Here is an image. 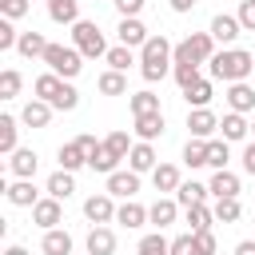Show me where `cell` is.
<instances>
[{
    "instance_id": "9c48e42d",
    "label": "cell",
    "mask_w": 255,
    "mask_h": 255,
    "mask_svg": "<svg viewBox=\"0 0 255 255\" xmlns=\"http://www.w3.org/2000/svg\"><path fill=\"white\" fill-rule=\"evenodd\" d=\"M36 167H40V159H36V151H32V147H16V151L8 155V171H12L16 179H32V175H36Z\"/></svg>"
},
{
    "instance_id": "bcb514c9",
    "label": "cell",
    "mask_w": 255,
    "mask_h": 255,
    "mask_svg": "<svg viewBox=\"0 0 255 255\" xmlns=\"http://www.w3.org/2000/svg\"><path fill=\"white\" fill-rule=\"evenodd\" d=\"M239 24H243V32H255V0H239Z\"/></svg>"
},
{
    "instance_id": "f1b7e54d",
    "label": "cell",
    "mask_w": 255,
    "mask_h": 255,
    "mask_svg": "<svg viewBox=\"0 0 255 255\" xmlns=\"http://www.w3.org/2000/svg\"><path fill=\"white\" fill-rule=\"evenodd\" d=\"M219 131H223V139L231 143V139H243V135L251 131V124H247V120H243L239 112H227V116L219 120Z\"/></svg>"
},
{
    "instance_id": "f907efd6",
    "label": "cell",
    "mask_w": 255,
    "mask_h": 255,
    "mask_svg": "<svg viewBox=\"0 0 255 255\" xmlns=\"http://www.w3.org/2000/svg\"><path fill=\"white\" fill-rule=\"evenodd\" d=\"M76 143H80V147H84L88 155H92V151L100 147V139H96V135H88V131H84V135H76Z\"/></svg>"
},
{
    "instance_id": "f6af8a7d",
    "label": "cell",
    "mask_w": 255,
    "mask_h": 255,
    "mask_svg": "<svg viewBox=\"0 0 255 255\" xmlns=\"http://www.w3.org/2000/svg\"><path fill=\"white\" fill-rule=\"evenodd\" d=\"M28 8H32L28 0H0V12H4V20H20Z\"/></svg>"
},
{
    "instance_id": "9f6ffc18",
    "label": "cell",
    "mask_w": 255,
    "mask_h": 255,
    "mask_svg": "<svg viewBox=\"0 0 255 255\" xmlns=\"http://www.w3.org/2000/svg\"><path fill=\"white\" fill-rule=\"evenodd\" d=\"M251 128H255V124H251Z\"/></svg>"
},
{
    "instance_id": "ffe728a7",
    "label": "cell",
    "mask_w": 255,
    "mask_h": 255,
    "mask_svg": "<svg viewBox=\"0 0 255 255\" xmlns=\"http://www.w3.org/2000/svg\"><path fill=\"white\" fill-rule=\"evenodd\" d=\"M88 255H116V235H112V227H92V231H88Z\"/></svg>"
},
{
    "instance_id": "2e32d148",
    "label": "cell",
    "mask_w": 255,
    "mask_h": 255,
    "mask_svg": "<svg viewBox=\"0 0 255 255\" xmlns=\"http://www.w3.org/2000/svg\"><path fill=\"white\" fill-rule=\"evenodd\" d=\"M4 195H8V203H12V207H36V203H40V199H36L32 179H16V183H8V187H4Z\"/></svg>"
},
{
    "instance_id": "603a6c76",
    "label": "cell",
    "mask_w": 255,
    "mask_h": 255,
    "mask_svg": "<svg viewBox=\"0 0 255 255\" xmlns=\"http://www.w3.org/2000/svg\"><path fill=\"white\" fill-rule=\"evenodd\" d=\"M48 16L56 24H80V0H48Z\"/></svg>"
},
{
    "instance_id": "e0dca14e",
    "label": "cell",
    "mask_w": 255,
    "mask_h": 255,
    "mask_svg": "<svg viewBox=\"0 0 255 255\" xmlns=\"http://www.w3.org/2000/svg\"><path fill=\"white\" fill-rule=\"evenodd\" d=\"M175 215H179V203H175V199H155V203L147 207V223H155L159 231H163V227H171V223H175Z\"/></svg>"
},
{
    "instance_id": "ac0fdd59",
    "label": "cell",
    "mask_w": 255,
    "mask_h": 255,
    "mask_svg": "<svg viewBox=\"0 0 255 255\" xmlns=\"http://www.w3.org/2000/svg\"><path fill=\"white\" fill-rule=\"evenodd\" d=\"M48 120H52V104H44V100H28L20 112V124H28V128H48Z\"/></svg>"
},
{
    "instance_id": "836d02e7",
    "label": "cell",
    "mask_w": 255,
    "mask_h": 255,
    "mask_svg": "<svg viewBox=\"0 0 255 255\" xmlns=\"http://www.w3.org/2000/svg\"><path fill=\"white\" fill-rule=\"evenodd\" d=\"M211 96H215L211 80H199V84H191V88L183 92V100H187L191 108H207V104H211Z\"/></svg>"
},
{
    "instance_id": "681fc988",
    "label": "cell",
    "mask_w": 255,
    "mask_h": 255,
    "mask_svg": "<svg viewBox=\"0 0 255 255\" xmlns=\"http://www.w3.org/2000/svg\"><path fill=\"white\" fill-rule=\"evenodd\" d=\"M195 251L199 255H215V235L211 231H195Z\"/></svg>"
},
{
    "instance_id": "83f0119b",
    "label": "cell",
    "mask_w": 255,
    "mask_h": 255,
    "mask_svg": "<svg viewBox=\"0 0 255 255\" xmlns=\"http://www.w3.org/2000/svg\"><path fill=\"white\" fill-rule=\"evenodd\" d=\"M40 251L44 255H72V235L68 231H44V243H40Z\"/></svg>"
},
{
    "instance_id": "d6a6232c",
    "label": "cell",
    "mask_w": 255,
    "mask_h": 255,
    "mask_svg": "<svg viewBox=\"0 0 255 255\" xmlns=\"http://www.w3.org/2000/svg\"><path fill=\"white\" fill-rule=\"evenodd\" d=\"M207 191H211V187H203V183L187 179V183H179V191H175V203H183V207H191V203H203V199H207Z\"/></svg>"
},
{
    "instance_id": "9a60e30c",
    "label": "cell",
    "mask_w": 255,
    "mask_h": 255,
    "mask_svg": "<svg viewBox=\"0 0 255 255\" xmlns=\"http://www.w3.org/2000/svg\"><path fill=\"white\" fill-rule=\"evenodd\" d=\"M207 187H211L215 199H239V175L235 171H215Z\"/></svg>"
},
{
    "instance_id": "74e56055",
    "label": "cell",
    "mask_w": 255,
    "mask_h": 255,
    "mask_svg": "<svg viewBox=\"0 0 255 255\" xmlns=\"http://www.w3.org/2000/svg\"><path fill=\"white\" fill-rule=\"evenodd\" d=\"M159 112V96L155 92H135L131 96V116H151Z\"/></svg>"
},
{
    "instance_id": "4dcf8cb0",
    "label": "cell",
    "mask_w": 255,
    "mask_h": 255,
    "mask_svg": "<svg viewBox=\"0 0 255 255\" xmlns=\"http://www.w3.org/2000/svg\"><path fill=\"white\" fill-rule=\"evenodd\" d=\"M16 52H20V56H28V60H32V56H40V60H44V52H48V40H44L40 32H20V44H16Z\"/></svg>"
},
{
    "instance_id": "816d5d0a",
    "label": "cell",
    "mask_w": 255,
    "mask_h": 255,
    "mask_svg": "<svg viewBox=\"0 0 255 255\" xmlns=\"http://www.w3.org/2000/svg\"><path fill=\"white\" fill-rule=\"evenodd\" d=\"M243 167L255 175V143H247V147H243Z\"/></svg>"
},
{
    "instance_id": "f35d334b",
    "label": "cell",
    "mask_w": 255,
    "mask_h": 255,
    "mask_svg": "<svg viewBox=\"0 0 255 255\" xmlns=\"http://www.w3.org/2000/svg\"><path fill=\"white\" fill-rule=\"evenodd\" d=\"M16 131H20L16 120H12V116H0V151H4V155L16 151Z\"/></svg>"
},
{
    "instance_id": "7a4b0ae2",
    "label": "cell",
    "mask_w": 255,
    "mask_h": 255,
    "mask_svg": "<svg viewBox=\"0 0 255 255\" xmlns=\"http://www.w3.org/2000/svg\"><path fill=\"white\" fill-rule=\"evenodd\" d=\"M251 68H255V56L243 52V48H223V52L211 56V76L223 80V84H243L251 76Z\"/></svg>"
},
{
    "instance_id": "52a82bcc",
    "label": "cell",
    "mask_w": 255,
    "mask_h": 255,
    "mask_svg": "<svg viewBox=\"0 0 255 255\" xmlns=\"http://www.w3.org/2000/svg\"><path fill=\"white\" fill-rule=\"evenodd\" d=\"M60 219H64V207H60V199H40L36 207H32V223L36 227H44V231H56L60 227Z\"/></svg>"
},
{
    "instance_id": "44dd1931",
    "label": "cell",
    "mask_w": 255,
    "mask_h": 255,
    "mask_svg": "<svg viewBox=\"0 0 255 255\" xmlns=\"http://www.w3.org/2000/svg\"><path fill=\"white\" fill-rule=\"evenodd\" d=\"M128 163H131V171H135V175H143V171H155V167H159V163H155V151H151V143H143V139L131 147Z\"/></svg>"
},
{
    "instance_id": "484cf974",
    "label": "cell",
    "mask_w": 255,
    "mask_h": 255,
    "mask_svg": "<svg viewBox=\"0 0 255 255\" xmlns=\"http://www.w3.org/2000/svg\"><path fill=\"white\" fill-rule=\"evenodd\" d=\"M116 163H120V155H116L108 143H100V147L88 155V167H92V171H100V175H112V171H116Z\"/></svg>"
},
{
    "instance_id": "11a10c76",
    "label": "cell",
    "mask_w": 255,
    "mask_h": 255,
    "mask_svg": "<svg viewBox=\"0 0 255 255\" xmlns=\"http://www.w3.org/2000/svg\"><path fill=\"white\" fill-rule=\"evenodd\" d=\"M4 255H28V251H24V247H8Z\"/></svg>"
},
{
    "instance_id": "db71d44e",
    "label": "cell",
    "mask_w": 255,
    "mask_h": 255,
    "mask_svg": "<svg viewBox=\"0 0 255 255\" xmlns=\"http://www.w3.org/2000/svg\"><path fill=\"white\" fill-rule=\"evenodd\" d=\"M235 255H255V239H243V243L235 247Z\"/></svg>"
},
{
    "instance_id": "f5cc1de1",
    "label": "cell",
    "mask_w": 255,
    "mask_h": 255,
    "mask_svg": "<svg viewBox=\"0 0 255 255\" xmlns=\"http://www.w3.org/2000/svg\"><path fill=\"white\" fill-rule=\"evenodd\" d=\"M195 0H171V12H191Z\"/></svg>"
},
{
    "instance_id": "d6986e66",
    "label": "cell",
    "mask_w": 255,
    "mask_h": 255,
    "mask_svg": "<svg viewBox=\"0 0 255 255\" xmlns=\"http://www.w3.org/2000/svg\"><path fill=\"white\" fill-rule=\"evenodd\" d=\"M116 223H124V227H143V223H147V207L135 203V199H124V203L116 207Z\"/></svg>"
},
{
    "instance_id": "c3c4849f",
    "label": "cell",
    "mask_w": 255,
    "mask_h": 255,
    "mask_svg": "<svg viewBox=\"0 0 255 255\" xmlns=\"http://www.w3.org/2000/svg\"><path fill=\"white\" fill-rule=\"evenodd\" d=\"M171 255H199V251H195V235H179V239H171Z\"/></svg>"
},
{
    "instance_id": "ab89813d",
    "label": "cell",
    "mask_w": 255,
    "mask_h": 255,
    "mask_svg": "<svg viewBox=\"0 0 255 255\" xmlns=\"http://www.w3.org/2000/svg\"><path fill=\"white\" fill-rule=\"evenodd\" d=\"M207 167L227 171V139H207Z\"/></svg>"
},
{
    "instance_id": "4316f807",
    "label": "cell",
    "mask_w": 255,
    "mask_h": 255,
    "mask_svg": "<svg viewBox=\"0 0 255 255\" xmlns=\"http://www.w3.org/2000/svg\"><path fill=\"white\" fill-rule=\"evenodd\" d=\"M151 183H155V191H179V167L175 163H159L155 171H151Z\"/></svg>"
},
{
    "instance_id": "1f68e13d",
    "label": "cell",
    "mask_w": 255,
    "mask_h": 255,
    "mask_svg": "<svg viewBox=\"0 0 255 255\" xmlns=\"http://www.w3.org/2000/svg\"><path fill=\"white\" fill-rule=\"evenodd\" d=\"M96 88H100L104 96H124V92H128V76H124V72H112V68H108V72H104V76L96 80Z\"/></svg>"
},
{
    "instance_id": "ee69618b",
    "label": "cell",
    "mask_w": 255,
    "mask_h": 255,
    "mask_svg": "<svg viewBox=\"0 0 255 255\" xmlns=\"http://www.w3.org/2000/svg\"><path fill=\"white\" fill-rule=\"evenodd\" d=\"M104 143H108V147H112V151H116L120 159H128V155H131V147H135V143L128 139V131H112V135H108Z\"/></svg>"
},
{
    "instance_id": "8fae6325",
    "label": "cell",
    "mask_w": 255,
    "mask_h": 255,
    "mask_svg": "<svg viewBox=\"0 0 255 255\" xmlns=\"http://www.w3.org/2000/svg\"><path fill=\"white\" fill-rule=\"evenodd\" d=\"M116 32H120V44H124V48H143V44L151 40V36H147V28L139 24V16L120 20V28H116Z\"/></svg>"
},
{
    "instance_id": "e575fe53",
    "label": "cell",
    "mask_w": 255,
    "mask_h": 255,
    "mask_svg": "<svg viewBox=\"0 0 255 255\" xmlns=\"http://www.w3.org/2000/svg\"><path fill=\"white\" fill-rule=\"evenodd\" d=\"M104 60H108V68H112V72H128V68L135 64V56H131V48H124V44H116V48H108V56H104Z\"/></svg>"
},
{
    "instance_id": "5bb4252c",
    "label": "cell",
    "mask_w": 255,
    "mask_h": 255,
    "mask_svg": "<svg viewBox=\"0 0 255 255\" xmlns=\"http://www.w3.org/2000/svg\"><path fill=\"white\" fill-rule=\"evenodd\" d=\"M227 104H231V112H255V88L243 80V84H231L227 88Z\"/></svg>"
},
{
    "instance_id": "5b68a950",
    "label": "cell",
    "mask_w": 255,
    "mask_h": 255,
    "mask_svg": "<svg viewBox=\"0 0 255 255\" xmlns=\"http://www.w3.org/2000/svg\"><path fill=\"white\" fill-rule=\"evenodd\" d=\"M44 64H48V68H52L60 80H76V76L84 72V56H80L76 48H64V44H48Z\"/></svg>"
},
{
    "instance_id": "8d00e7d4",
    "label": "cell",
    "mask_w": 255,
    "mask_h": 255,
    "mask_svg": "<svg viewBox=\"0 0 255 255\" xmlns=\"http://www.w3.org/2000/svg\"><path fill=\"white\" fill-rule=\"evenodd\" d=\"M20 84H24L20 72H16V68H4V72H0V100H16V96H20Z\"/></svg>"
},
{
    "instance_id": "7bdbcfd3",
    "label": "cell",
    "mask_w": 255,
    "mask_h": 255,
    "mask_svg": "<svg viewBox=\"0 0 255 255\" xmlns=\"http://www.w3.org/2000/svg\"><path fill=\"white\" fill-rule=\"evenodd\" d=\"M239 215H243L239 199H215V219H219V223H235Z\"/></svg>"
},
{
    "instance_id": "cb8c5ba5",
    "label": "cell",
    "mask_w": 255,
    "mask_h": 255,
    "mask_svg": "<svg viewBox=\"0 0 255 255\" xmlns=\"http://www.w3.org/2000/svg\"><path fill=\"white\" fill-rule=\"evenodd\" d=\"M135 135L143 143H151L155 135H163V112H151V116H135Z\"/></svg>"
},
{
    "instance_id": "7dc6e473",
    "label": "cell",
    "mask_w": 255,
    "mask_h": 255,
    "mask_svg": "<svg viewBox=\"0 0 255 255\" xmlns=\"http://www.w3.org/2000/svg\"><path fill=\"white\" fill-rule=\"evenodd\" d=\"M112 4H116L120 20H128V16H139V12H143V0H112Z\"/></svg>"
},
{
    "instance_id": "60d3db41",
    "label": "cell",
    "mask_w": 255,
    "mask_h": 255,
    "mask_svg": "<svg viewBox=\"0 0 255 255\" xmlns=\"http://www.w3.org/2000/svg\"><path fill=\"white\" fill-rule=\"evenodd\" d=\"M139 255H171V243L155 231V235H143L139 239Z\"/></svg>"
},
{
    "instance_id": "d590c367",
    "label": "cell",
    "mask_w": 255,
    "mask_h": 255,
    "mask_svg": "<svg viewBox=\"0 0 255 255\" xmlns=\"http://www.w3.org/2000/svg\"><path fill=\"white\" fill-rule=\"evenodd\" d=\"M183 163H187V167H207V139H187Z\"/></svg>"
},
{
    "instance_id": "d4e9b609",
    "label": "cell",
    "mask_w": 255,
    "mask_h": 255,
    "mask_svg": "<svg viewBox=\"0 0 255 255\" xmlns=\"http://www.w3.org/2000/svg\"><path fill=\"white\" fill-rule=\"evenodd\" d=\"M56 155H60V167H64V171H80V167L88 163V151H84L76 139H72V143H60Z\"/></svg>"
},
{
    "instance_id": "ba28073f",
    "label": "cell",
    "mask_w": 255,
    "mask_h": 255,
    "mask_svg": "<svg viewBox=\"0 0 255 255\" xmlns=\"http://www.w3.org/2000/svg\"><path fill=\"white\" fill-rule=\"evenodd\" d=\"M139 191V175L135 171H112L108 175V195L112 199H135Z\"/></svg>"
},
{
    "instance_id": "b9f144b4",
    "label": "cell",
    "mask_w": 255,
    "mask_h": 255,
    "mask_svg": "<svg viewBox=\"0 0 255 255\" xmlns=\"http://www.w3.org/2000/svg\"><path fill=\"white\" fill-rule=\"evenodd\" d=\"M171 72H175V84H179L183 92H187L191 84H199V80H203V76H199V64H175Z\"/></svg>"
},
{
    "instance_id": "8992f818",
    "label": "cell",
    "mask_w": 255,
    "mask_h": 255,
    "mask_svg": "<svg viewBox=\"0 0 255 255\" xmlns=\"http://www.w3.org/2000/svg\"><path fill=\"white\" fill-rule=\"evenodd\" d=\"M84 215H88L96 227L112 223V219H116V203H112V195H108V191H100V195H88V199H84Z\"/></svg>"
},
{
    "instance_id": "3957f363",
    "label": "cell",
    "mask_w": 255,
    "mask_h": 255,
    "mask_svg": "<svg viewBox=\"0 0 255 255\" xmlns=\"http://www.w3.org/2000/svg\"><path fill=\"white\" fill-rule=\"evenodd\" d=\"M36 100H44V104H52V108H60V112H72L76 104H80V92L68 84V80H60L56 72H44V76H36Z\"/></svg>"
},
{
    "instance_id": "277c9868",
    "label": "cell",
    "mask_w": 255,
    "mask_h": 255,
    "mask_svg": "<svg viewBox=\"0 0 255 255\" xmlns=\"http://www.w3.org/2000/svg\"><path fill=\"white\" fill-rule=\"evenodd\" d=\"M72 48H76L84 60H100V56H108L104 32H100L92 20H80V24H72Z\"/></svg>"
},
{
    "instance_id": "6da1fadb",
    "label": "cell",
    "mask_w": 255,
    "mask_h": 255,
    "mask_svg": "<svg viewBox=\"0 0 255 255\" xmlns=\"http://www.w3.org/2000/svg\"><path fill=\"white\" fill-rule=\"evenodd\" d=\"M171 40L167 36H151L143 48H139V76L147 80V84H155V80H163L175 64H171Z\"/></svg>"
},
{
    "instance_id": "f546056e",
    "label": "cell",
    "mask_w": 255,
    "mask_h": 255,
    "mask_svg": "<svg viewBox=\"0 0 255 255\" xmlns=\"http://www.w3.org/2000/svg\"><path fill=\"white\" fill-rule=\"evenodd\" d=\"M183 215H187V223H191V235H195V231H211L215 211H211L207 203H191V207H183Z\"/></svg>"
},
{
    "instance_id": "4fadbf2b",
    "label": "cell",
    "mask_w": 255,
    "mask_h": 255,
    "mask_svg": "<svg viewBox=\"0 0 255 255\" xmlns=\"http://www.w3.org/2000/svg\"><path fill=\"white\" fill-rule=\"evenodd\" d=\"M187 128H191V139H207V135L219 128V120H215L207 108H191V112H187Z\"/></svg>"
},
{
    "instance_id": "7c38bea8",
    "label": "cell",
    "mask_w": 255,
    "mask_h": 255,
    "mask_svg": "<svg viewBox=\"0 0 255 255\" xmlns=\"http://www.w3.org/2000/svg\"><path fill=\"white\" fill-rule=\"evenodd\" d=\"M183 44H187V52H191L195 64H211V56H215V36L211 32H191Z\"/></svg>"
},
{
    "instance_id": "7402d4cb",
    "label": "cell",
    "mask_w": 255,
    "mask_h": 255,
    "mask_svg": "<svg viewBox=\"0 0 255 255\" xmlns=\"http://www.w3.org/2000/svg\"><path fill=\"white\" fill-rule=\"evenodd\" d=\"M72 191H76V171H64V167H60V171L48 175V195H52V199H68Z\"/></svg>"
},
{
    "instance_id": "30bf717a",
    "label": "cell",
    "mask_w": 255,
    "mask_h": 255,
    "mask_svg": "<svg viewBox=\"0 0 255 255\" xmlns=\"http://www.w3.org/2000/svg\"><path fill=\"white\" fill-rule=\"evenodd\" d=\"M219 44H235L239 40V32H243V24H239V16H227V12H219L215 20H211V28H207Z\"/></svg>"
}]
</instances>
